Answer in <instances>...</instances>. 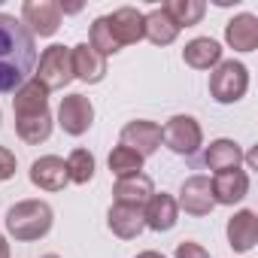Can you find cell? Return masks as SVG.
I'll list each match as a JSON object with an SVG mask.
<instances>
[{"mask_svg": "<svg viewBox=\"0 0 258 258\" xmlns=\"http://www.w3.org/2000/svg\"><path fill=\"white\" fill-rule=\"evenodd\" d=\"M37 67V37L22 19L0 13V94H16Z\"/></svg>", "mask_w": 258, "mask_h": 258, "instance_id": "1", "label": "cell"}, {"mask_svg": "<svg viewBox=\"0 0 258 258\" xmlns=\"http://www.w3.org/2000/svg\"><path fill=\"white\" fill-rule=\"evenodd\" d=\"M7 234L16 240V243H34V240H43L52 225H55V210L40 201V198H31V201H19L7 210Z\"/></svg>", "mask_w": 258, "mask_h": 258, "instance_id": "2", "label": "cell"}, {"mask_svg": "<svg viewBox=\"0 0 258 258\" xmlns=\"http://www.w3.org/2000/svg\"><path fill=\"white\" fill-rule=\"evenodd\" d=\"M249 91V70L240 61H219L210 70V97L216 103H237Z\"/></svg>", "mask_w": 258, "mask_h": 258, "instance_id": "3", "label": "cell"}, {"mask_svg": "<svg viewBox=\"0 0 258 258\" xmlns=\"http://www.w3.org/2000/svg\"><path fill=\"white\" fill-rule=\"evenodd\" d=\"M34 79H37L46 91L67 88V85L73 82V58H70V49L61 46V43H52V46L37 58Z\"/></svg>", "mask_w": 258, "mask_h": 258, "instance_id": "4", "label": "cell"}, {"mask_svg": "<svg viewBox=\"0 0 258 258\" xmlns=\"http://www.w3.org/2000/svg\"><path fill=\"white\" fill-rule=\"evenodd\" d=\"M161 143L173 152V155H195L204 146V127L195 115H170L167 124L161 127Z\"/></svg>", "mask_w": 258, "mask_h": 258, "instance_id": "5", "label": "cell"}, {"mask_svg": "<svg viewBox=\"0 0 258 258\" xmlns=\"http://www.w3.org/2000/svg\"><path fill=\"white\" fill-rule=\"evenodd\" d=\"M118 146H127V149H134L143 161L149 155H155L161 149V124L158 121H149V118H137V121H127L121 127V134H118Z\"/></svg>", "mask_w": 258, "mask_h": 258, "instance_id": "6", "label": "cell"}, {"mask_svg": "<svg viewBox=\"0 0 258 258\" xmlns=\"http://www.w3.org/2000/svg\"><path fill=\"white\" fill-rule=\"evenodd\" d=\"M22 25L34 37H55L61 28V7L55 0H25L22 4Z\"/></svg>", "mask_w": 258, "mask_h": 258, "instance_id": "7", "label": "cell"}, {"mask_svg": "<svg viewBox=\"0 0 258 258\" xmlns=\"http://www.w3.org/2000/svg\"><path fill=\"white\" fill-rule=\"evenodd\" d=\"M58 124L61 131L70 134V137H82L88 127L94 124V103L85 97V94H67L61 97V106H58Z\"/></svg>", "mask_w": 258, "mask_h": 258, "instance_id": "8", "label": "cell"}, {"mask_svg": "<svg viewBox=\"0 0 258 258\" xmlns=\"http://www.w3.org/2000/svg\"><path fill=\"white\" fill-rule=\"evenodd\" d=\"M176 207L185 210L188 216H198V219H201V216H210V213L216 210L213 188H210V176L195 173V176L182 179V185H179V198H176Z\"/></svg>", "mask_w": 258, "mask_h": 258, "instance_id": "9", "label": "cell"}, {"mask_svg": "<svg viewBox=\"0 0 258 258\" xmlns=\"http://www.w3.org/2000/svg\"><path fill=\"white\" fill-rule=\"evenodd\" d=\"M31 182L40 188V191H64L70 176H67V161L58 158V155H40L31 170H28Z\"/></svg>", "mask_w": 258, "mask_h": 258, "instance_id": "10", "label": "cell"}, {"mask_svg": "<svg viewBox=\"0 0 258 258\" xmlns=\"http://www.w3.org/2000/svg\"><path fill=\"white\" fill-rule=\"evenodd\" d=\"M210 188H213V201L222 204V207H234L240 204L246 195H249V173L234 167V170H225V173H216L210 179Z\"/></svg>", "mask_w": 258, "mask_h": 258, "instance_id": "11", "label": "cell"}, {"mask_svg": "<svg viewBox=\"0 0 258 258\" xmlns=\"http://www.w3.org/2000/svg\"><path fill=\"white\" fill-rule=\"evenodd\" d=\"M143 219H146V228L155 231V234H164V231H173L176 222H179V207H176V198L167 195V191H155L149 198V204L143 207Z\"/></svg>", "mask_w": 258, "mask_h": 258, "instance_id": "12", "label": "cell"}, {"mask_svg": "<svg viewBox=\"0 0 258 258\" xmlns=\"http://www.w3.org/2000/svg\"><path fill=\"white\" fill-rule=\"evenodd\" d=\"M228 246L234 252H252L255 243H258V216L255 210H237L231 219H228Z\"/></svg>", "mask_w": 258, "mask_h": 258, "instance_id": "13", "label": "cell"}, {"mask_svg": "<svg viewBox=\"0 0 258 258\" xmlns=\"http://www.w3.org/2000/svg\"><path fill=\"white\" fill-rule=\"evenodd\" d=\"M70 58H73V79H79L85 85H97V82L106 79V58L97 55L88 43L73 46Z\"/></svg>", "mask_w": 258, "mask_h": 258, "instance_id": "14", "label": "cell"}, {"mask_svg": "<svg viewBox=\"0 0 258 258\" xmlns=\"http://www.w3.org/2000/svg\"><path fill=\"white\" fill-rule=\"evenodd\" d=\"M152 195H155V182L146 173L115 179V185H112V201L115 204H124V207H140L143 210Z\"/></svg>", "mask_w": 258, "mask_h": 258, "instance_id": "15", "label": "cell"}, {"mask_svg": "<svg viewBox=\"0 0 258 258\" xmlns=\"http://www.w3.org/2000/svg\"><path fill=\"white\" fill-rule=\"evenodd\" d=\"M106 225L115 237L121 240H134L146 231V219H143V210L140 207H124V204H112L109 213H106Z\"/></svg>", "mask_w": 258, "mask_h": 258, "instance_id": "16", "label": "cell"}, {"mask_svg": "<svg viewBox=\"0 0 258 258\" xmlns=\"http://www.w3.org/2000/svg\"><path fill=\"white\" fill-rule=\"evenodd\" d=\"M106 19H109V28H112V34H115V40H118L121 49L143 40V13L137 7H118Z\"/></svg>", "mask_w": 258, "mask_h": 258, "instance_id": "17", "label": "cell"}, {"mask_svg": "<svg viewBox=\"0 0 258 258\" xmlns=\"http://www.w3.org/2000/svg\"><path fill=\"white\" fill-rule=\"evenodd\" d=\"M225 43L234 52H255L258 49V19L252 13H240L225 25Z\"/></svg>", "mask_w": 258, "mask_h": 258, "instance_id": "18", "label": "cell"}, {"mask_svg": "<svg viewBox=\"0 0 258 258\" xmlns=\"http://www.w3.org/2000/svg\"><path fill=\"white\" fill-rule=\"evenodd\" d=\"M240 161H243V149H240L237 140L219 137V140H213V143L204 149V164H207V170H213V173L234 170V167H240Z\"/></svg>", "mask_w": 258, "mask_h": 258, "instance_id": "19", "label": "cell"}, {"mask_svg": "<svg viewBox=\"0 0 258 258\" xmlns=\"http://www.w3.org/2000/svg\"><path fill=\"white\" fill-rule=\"evenodd\" d=\"M182 61H185L191 70H213V67L222 61V46H219L213 37H195V40L185 43Z\"/></svg>", "mask_w": 258, "mask_h": 258, "instance_id": "20", "label": "cell"}, {"mask_svg": "<svg viewBox=\"0 0 258 258\" xmlns=\"http://www.w3.org/2000/svg\"><path fill=\"white\" fill-rule=\"evenodd\" d=\"M176 37H179V28L161 7H155L152 13H143V40H149L155 46H170V43H176Z\"/></svg>", "mask_w": 258, "mask_h": 258, "instance_id": "21", "label": "cell"}, {"mask_svg": "<svg viewBox=\"0 0 258 258\" xmlns=\"http://www.w3.org/2000/svg\"><path fill=\"white\" fill-rule=\"evenodd\" d=\"M49 109V91L31 76L19 91H16V97H13V112H16V118H22V115H37V112H46Z\"/></svg>", "mask_w": 258, "mask_h": 258, "instance_id": "22", "label": "cell"}, {"mask_svg": "<svg viewBox=\"0 0 258 258\" xmlns=\"http://www.w3.org/2000/svg\"><path fill=\"white\" fill-rule=\"evenodd\" d=\"M52 112L46 109V112H37V115H22V118H16V134H19V140L22 143H28V146H40V143H46L49 137H52Z\"/></svg>", "mask_w": 258, "mask_h": 258, "instance_id": "23", "label": "cell"}, {"mask_svg": "<svg viewBox=\"0 0 258 258\" xmlns=\"http://www.w3.org/2000/svg\"><path fill=\"white\" fill-rule=\"evenodd\" d=\"M161 10L173 19V25L182 31V28H191V25H201L204 13H207V4L204 0H167L161 4Z\"/></svg>", "mask_w": 258, "mask_h": 258, "instance_id": "24", "label": "cell"}, {"mask_svg": "<svg viewBox=\"0 0 258 258\" xmlns=\"http://www.w3.org/2000/svg\"><path fill=\"white\" fill-rule=\"evenodd\" d=\"M106 164H109V173H112L115 179H124V176H137V173H143V158H140L134 149H127V146H115V149L109 152Z\"/></svg>", "mask_w": 258, "mask_h": 258, "instance_id": "25", "label": "cell"}, {"mask_svg": "<svg viewBox=\"0 0 258 258\" xmlns=\"http://www.w3.org/2000/svg\"><path fill=\"white\" fill-rule=\"evenodd\" d=\"M88 46H91L97 55H103V58H109V55L121 52V46H118V40H115V34H112V28H109V19H106V16L94 19V25H91V31H88Z\"/></svg>", "mask_w": 258, "mask_h": 258, "instance_id": "26", "label": "cell"}, {"mask_svg": "<svg viewBox=\"0 0 258 258\" xmlns=\"http://www.w3.org/2000/svg\"><path fill=\"white\" fill-rule=\"evenodd\" d=\"M94 170H97V164H94V155L88 149H73L67 155V176H70V182L88 185L94 179Z\"/></svg>", "mask_w": 258, "mask_h": 258, "instance_id": "27", "label": "cell"}, {"mask_svg": "<svg viewBox=\"0 0 258 258\" xmlns=\"http://www.w3.org/2000/svg\"><path fill=\"white\" fill-rule=\"evenodd\" d=\"M16 170H19L16 152H13V149H7V146H0V182L13 179V176H16Z\"/></svg>", "mask_w": 258, "mask_h": 258, "instance_id": "28", "label": "cell"}, {"mask_svg": "<svg viewBox=\"0 0 258 258\" xmlns=\"http://www.w3.org/2000/svg\"><path fill=\"white\" fill-rule=\"evenodd\" d=\"M173 258H210V252H207L201 243H195V240H182V243L176 246Z\"/></svg>", "mask_w": 258, "mask_h": 258, "instance_id": "29", "label": "cell"}, {"mask_svg": "<svg viewBox=\"0 0 258 258\" xmlns=\"http://www.w3.org/2000/svg\"><path fill=\"white\" fill-rule=\"evenodd\" d=\"M0 258H10V240L0 234Z\"/></svg>", "mask_w": 258, "mask_h": 258, "instance_id": "30", "label": "cell"}, {"mask_svg": "<svg viewBox=\"0 0 258 258\" xmlns=\"http://www.w3.org/2000/svg\"><path fill=\"white\" fill-rule=\"evenodd\" d=\"M137 258H167L164 252H155V249H146V252H140Z\"/></svg>", "mask_w": 258, "mask_h": 258, "instance_id": "31", "label": "cell"}, {"mask_svg": "<svg viewBox=\"0 0 258 258\" xmlns=\"http://www.w3.org/2000/svg\"><path fill=\"white\" fill-rule=\"evenodd\" d=\"M40 258H61V255H55V252H49V255H40Z\"/></svg>", "mask_w": 258, "mask_h": 258, "instance_id": "32", "label": "cell"}, {"mask_svg": "<svg viewBox=\"0 0 258 258\" xmlns=\"http://www.w3.org/2000/svg\"><path fill=\"white\" fill-rule=\"evenodd\" d=\"M0 121H4V109H0Z\"/></svg>", "mask_w": 258, "mask_h": 258, "instance_id": "33", "label": "cell"}]
</instances>
